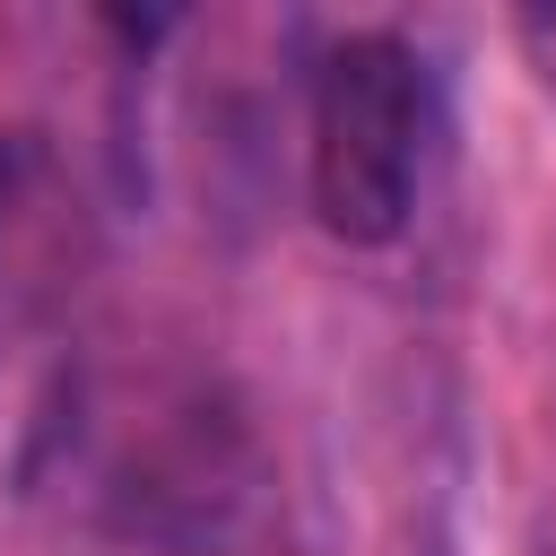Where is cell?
<instances>
[{
	"label": "cell",
	"instance_id": "cell-1",
	"mask_svg": "<svg viewBox=\"0 0 556 556\" xmlns=\"http://www.w3.org/2000/svg\"><path fill=\"white\" fill-rule=\"evenodd\" d=\"M313 217L339 243H391L426 182V61L400 35H339L304 104Z\"/></svg>",
	"mask_w": 556,
	"mask_h": 556
},
{
	"label": "cell",
	"instance_id": "cell-2",
	"mask_svg": "<svg viewBox=\"0 0 556 556\" xmlns=\"http://www.w3.org/2000/svg\"><path fill=\"white\" fill-rule=\"evenodd\" d=\"M70 426L87 434V495L104 521L156 547H217L261 486L252 434L217 417L208 391H139Z\"/></svg>",
	"mask_w": 556,
	"mask_h": 556
},
{
	"label": "cell",
	"instance_id": "cell-3",
	"mask_svg": "<svg viewBox=\"0 0 556 556\" xmlns=\"http://www.w3.org/2000/svg\"><path fill=\"white\" fill-rule=\"evenodd\" d=\"M0 191H9V165H0Z\"/></svg>",
	"mask_w": 556,
	"mask_h": 556
}]
</instances>
